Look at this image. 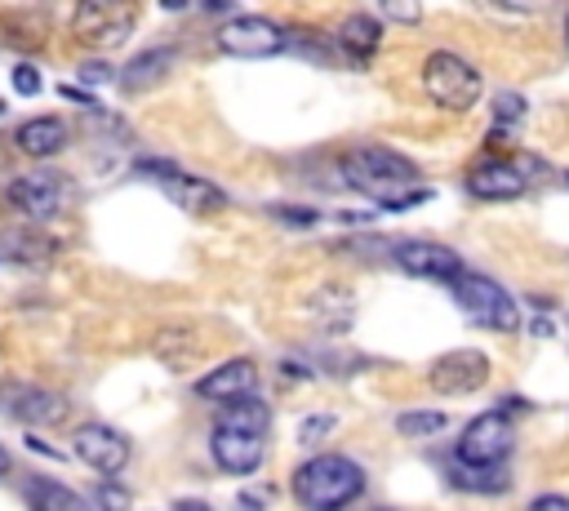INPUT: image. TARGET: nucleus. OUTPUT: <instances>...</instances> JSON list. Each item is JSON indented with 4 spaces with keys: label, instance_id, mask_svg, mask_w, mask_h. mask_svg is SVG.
<instances>
[{
    "label": "nucleus",
    "instance_id": "obj_17",
    "mask_svg": "<svg viewBox=\"0 0 569 511\" xmlns=\"http://www.w3.org/2000/svg\"><path fill=\"white\" fill-rule=\"evenodd\" d=\"M67 138H71L67 120H58V116H31V120L18 124L13 147L22 156H31V160H49V156H58L67 147Z\"/></svg>",
    "mask_w": 569,
    "mask_h": 511
},
{
    "label": "nucleus",
    "instance_id": "obj_32",
    "mask_svg": "<svg viewBox=\"0 0 569 511\" xmlns=\"http://www.w3.org/2000/svg\"><path fill=\"white\" fill-rule=\"evenodd\" d=\"M276 218H284V222H302V227H311L316 222V209H271Z\"/></svg>",
    "mask_w": 569,
    "mask_h": 511
},
{
    "label": "nucleus",
    "instance_id": "obj_33",
    "mask_svg": "<svg viewBox=\"0 0 569 511\" xmlns=\"http://www.w3.org/2000/svg\"><path fill=\"white\" fill-rule=\"evenodd\" d=\"M173 511H209V502H200V498H178Z\"/></svg>",
    "mask_w": 569,
    "mask_h": 511
},
{
    "label": "nucleus",
    "instance_id": "obj_37",
    "mask_svg": "<svg viewBox=\"0 0 569 511\" xmlns=\"http://www.w3.org/2000/svg\"><path fill=\"white\" fill-rule=\"evenodd\" d=\"M565 36H569V22H565Z\"/></svg>",
    "mask_w": 569,
    "mask_h": 511
},
{
    "label": "nucleus",
    "instance_id": "obj_12",
    "mask_svg": "<svg viewBox=\"0 0 569 511\" xmlns=\"http://www.w3.org/2000/svg\"><path fill=\"white\" fill-rule=\"evenodd\" d=\"M431 391L440 395H471L489 382V355L476 351V347H458V351H445L436 364H431Z\"/></svg>",
    "mask_w": 569,
    "mask_h": 511
},
{
    "label": "nucleus",
    "instance_id": "obj_10",
    "mask_svg": "<svg viewBox=\"0 0 569 511\" xmlns=\"http://www.w3.org/2000/svg\"><path fill=\"white\" fill-rule=\"evenodd\" d=\"M222 53L231 58H271L280 49H289V31L262 13H236L222 31H218Z\"/></svg>",
    "mask_w": 569,
    "mask_h": 511
},
{
    "label": "nucleus",
    "instance_id": "obj_7",
    "mask_svg": "<svg viewBox=\"0 0 569 511\" xmlns=\"http://www.w3.org/2000/svg\"><path fill=\"white\" fill-rule=\"evenodd\" d=\"M133 22H138V9L133 4H120V0H84L71 13V36L80 44H89V49H116L133 31Z\"/></svg>",
    "mask_w": 569,
    "mask_h": 511
},
{
    "label": "nucleus",
    "instance_id": "obj_36",
    "mask_svg": "<svg viewBox=\"0 0 569 511\" xmlns=\"http://www.w3.org/2000/svg\"><path fill=\"white\" fill-rule=\"evenodd\" d=\"M373 511H391V507H373Z\"/></svg>",
    "mask_w": 569,
    "mask_h": 511
},
{
    "label": "nucleus",
    "instance_id": "obj_29",
    "mask_svg": "<svg viewBox=\"0 0 569 511\" xmlns=\"http://www.w3.org/2000/svg\"><path fill=\"white\" fill-rule=\"evenodd\" d=\"M329 427H333V418H329V413H316V418H307V422L298 427V440H302V444H316V440L329 435Z\"/></svg>",
    "mask_w": 569,
    "mask_h": 511
},
{
    "label": "nucleus",
    "instance_id": "obj_21",
    "mask_svg": "<svg viewBox=\"0 0 569 511\" xmlns=\"http://www.w3.org/2000/svg\"><path fill=\"white\" fill-rule=\"evenodd\" d=\"M218 427H222V431H244V435H267V427H271V409H267V400L249 395V400L222 404Z\"/></svg>",
    "mask_w": 569,
    "mask_h": 511
},
{
    "label": "nucleus",
    "instance_id": "obj_14",
    "mask_svg": "<svg viewBox=\"0 0 569 511\" xmlns=\"http://www.w3.org/2000/svg\"><path fill=\"white\" fill-rule=\"evenodd\" d=\"M258 391V364L236 355V360H222L218 369H209L204 378H196V395L200 400H213V404H236V400H249Z\"/></svg>",
    "mask_w": 569,
    "mask_h": 511
},
{
    "label": "nucleus",
    "instance_id": "obj_2",
    "mask_svg": "<svg viewBox=\"0 0 569 511\" xmlns=\"http://www.w3.org/2000/svg\"><path fill=\"white\" fill-rule=\"evenodd\" d=\"M365 493V471L347 453H316L293 471V498L307 511H342Z\"/></svg>",
    "mask_w": 569,
    "mask_h": 511
},
{
    "label": "nucleus",
    "instance_id": "obj_26",
    "mask_svg": "<svg viewBox=\"0 0 569 511\" xmlns=\"http://www.w3.org/2000/svg\"><path fill=\"white\" fill-rule=\"evenodd\" d=\"M378 13H382V18H396V22H418V18H422V4H413V0H409V4H405V0H382Z\"/></svg>",
    "mask_w": 569,
    "mask_h": 511
},
{
    "label": "nucleus",
    "instance_id": "obj_38",
    "mask_svg": "<svg viewBox=\"0 0 569 511\" xmlns=\"http://www.w3.org/2000/svg\"><path fill=\"white\" fill-rule=\"evenodd\" d=\"M0 111H4V102H0Z\"/></svg>",
    "mask_w": 569,
    "mask_h": 511
},
{
    "label": "nucleus",
    "instance_id": "obj_28",
    "mask_svg": "<svg viewBox=\"0 0 569 511\" xmlns=\"http://www.w3.org/2000/svg\"><path fill=\"white\" fill-rule=\"evenodd\" d=\"M493 116H498L502 124H507V120H520V116H525V98H520V93H498V98H493Z\"/></svg>",
    "mask_w": 569,
    "mask_h": 511
},
{
    "label": "nucleus",
    "instance_id": "obj_1",
    "mask_svg": "<svg viewBox=\"0 0 569 511\" xmlns=\"http://www.w3.org/2000/svg\"><path fill=\"white\" fill-rule=\"evenodd\" d=\"M342 178L351 191L369 196L382 209H405L427 196V191H413V182H418L413 160H405L391 147H351L342 156Z\"/></svg>",
    "mask_w": 569,
    "mask_h": 511
},
{
    "label": "nucleus",
    "instance_id": "obj_5",
    "mask_svg": "<svg viewBox=\"0 0 569 511\" xmlns=\"http://www.w3.org/2000/svg\"><path fill=\"white\" fill-rule=\"evenodd\" d=\"M138 173H151V182H160L164 196H169L178 209L196 213V218H213V213L227 209V191H222V187H213L209 178L182 173V169L169 164V160H138Z\"/></svg>",
    "mask_w": 569,
    "mask_h": 511
},
{
    "label": "nucleus",
    "instance_id": "obj_4",
    "mask_svg": "<svg viewBox=\"0 0 569 511\" xmlns=\"http://www.w3.org/2000/svg\"><path fill=\"white\" fill-rule=\"evenodd\" d=\"M453 298H458V307H462L476 324H485V329H498V333H516V329H520V307H516V298H511L493 275L462 271V275L453 280Z\"/></svg>",
    "mask_w": 569,
    "mask_h": 511
},
{
    "label": "nucleus",
    "instance_id": "obj_6",
    "mask_svg": "<svg viewBox=\"0 0 569 511\" xmlns=\"http://www.w3.org/2000/svg\"><path fill=\"white\" fill-rule=\"evenodd\" d=\"M511 444H516V422L502 409H489V413H480V418H471L462 427L453 458L471 462V467H502Z\"/></svg>",
    "mask_w": 569,
    "mask_h": 511
},
{
    "label": "nucleus",
    "instance_id": "obj_15",
    "mask_svg": "<svg viewBox=\"0 0 569 511\" xmlns=\"http://www.w3.org/2000/svg\"><path fill=\"white\" fill-rule=\"evenodd\" d=\"M467 191L476 200H516V196L529 191V178H525V169L516 160H498L493 156V160H480L467 173Z\"/></svg>",
    "mask_w": 569,
    "mask_h": 511
},
{
    "label": "nucleus",
    "instance_id": "obj_34",
    "mask_svg": "<svg viewBox=\"0 0 569 511\" xmlns=\"http://www.w3.org/2000/svg\"><path fill=\"white\" fill-rule=\"evenodd\" d=\"M9 467H13V462H9V453L0 449V475H9Z\"/></svg>",
    "mask_w": 569,
    "mask_h": 511
},
{
    "label": "nucleus",
    "instance_id": "obj_27",
    "mask_svg": "<svg viewBox=\"0 0 569 511\" xmlns=\"http://www.w3.org/2000/svg\"><path fill=\"white\" fill-rule=\"evenodd\" d=\"M13 89H18L22 98H36V93H40V71H36L31 62H18V67H13Z\"/></svg>",
    "mask_w": 569,
    "mask_h": 511
},
{
    "label": "nucleus",
    "instance_id": "obj_24",
    "mask_svg": "<svg viewBox=\"0 0 569 511\" xmlns=\"http://www.w3.org/2000/svg\"><path fill=\"white\" fill-rule=\"evenodd\" d=\"M396 427H400L405 435L422 440V435H436L440 427H449V418H445V413H436V409H409V413H400V418H396Z\"/></svg>",
    "mask_w": 569,
    "mask_h": 511
},
{
    "label": "nucleus",
    "instance_id": "obj_22",
    "mask_svg": "<svg viewBox=\"0 0 569 511\" xmlns=\"http://www.w3.org/2000/svg\"><path fill=\"white\" fill-rule=\"evenodd\" d=\"M27 502H31V511H84V498H76L67 484H58V480H31L27 484Z\"/></svg>",
    "mask_w": 569,
    "mask_h": 511
},
{
    "label": "nucleus",
    "instance_id": "obj_18",
    "mask_svg": "<svg viewBox=\"0 0 569 511\" xmlns=\"http://www.w3.org/2000/svg\"><path fill=\"white\" fill-rule=\"evenodd\" d=\"M173 58H178L173 44H164V49H142V53H133V58L120 67L116 84H120L124 93H142V89H151V84H160V80L169 76Z\"/></svg>",
    "mask_w": 569,
    "mask_h": 511
},
{
    "label": "nucleus",
    "instance_id": "obj_35",
    "mask_svg": "<svg viewBox=\"0 0 569 511\" xmlns=\"http://www.w3.org/2000/svg\"><path fill=\"white\" fill-rule=\"evenodd\" d=\"M0 44H4V22H0Z\"/></svg>",
    "mask_w": 569,
    "mask_h": 511
},
{
    "label": "nucleus",
    "instance_id": "obj_16",
    "mask_svg": "<svg viewBox=\"0 0 569 511\" xmlns=\"http://www.w3.org/2000/svg\"><path fill=\"white\" fill-rule=\"evenodd\" d=\"M209 453H213V462H218L227 475H253V471L262 467L267 435H244V431H222V427H213Z\"/></svg>",
    "mask_w": 569,
    "mask_h": 511
},
{
    "label": "nucleus",
    "instance_id": "obj_11",
    "mask_svg": "<svg viewBox=\"0 0 569 511\" xmlns=\"http://www.w3.org/2000/svg\"><path fill=\"white\" fill-rule=\"evenodd\" d=\"M391 262H396L405 275L440 280V284H453V280L467 271L462 258H458V249L436 244V240H400V244H391Z\"/></svg>",
    "mask_w": 569,
    "mask_h": 511
},
{
    "label": "nucleus",
    "instance_id": "obj_3",
    "mask_svg": "<svg viewBox=\"0 0 569 511\" xmlns=\"http://www.w3.org/2000/svg\"><path fill=\"white\" fill-rule=\"evenodd\" d=\"M422 89H427V98H431L436 107H445V111H467V107H476V98H480V71H476L462 53L436 49V53L422 62Z\"/></svg>",
    "mask_w": 569,
    "mask_h": 511
},
{
    "label": "nucleus",
    "instance_id": "obj_25",
    "mask_svg": "<svg viewBox=\"0 0 569 511\" xmlns=\"http://www.w3.org/2000/svg\"><path fill=\"white\" fill-rule=\"evenodd\" d=\"M93 502H98L102 511H129V489H120L116 480H102V484L93 489Z\"/></svg>",
    "mask_w": 569,
    "mask_h": 511
},
{
    "label": "nucleus",
    "instance_id": "obj_8",
    "mask_svg": "<svg viewBox=\"0 0 569 511\" xmlns=\"http://www.w3.org/2000/svg\"><path fill=\"white\" fill-rule=\"evenodd\" d=\"M4 196H9V204H13L27 222H49V218H58V213L67 209V200H71V182H67V173L36 169V173L13 178Z\"/></svg>",
    "mask_w": 569,
    "mask_h": 511
},
{
    "label": "nucleus",
    "instance_id": "obj_31",
    "mask_svg": "<svg viewBox=\"0 0 569 511\" xmlns=\"http://www.w3.org/2000/svg\"><path fill=\"white\" fill-rule=\"evenodd\" d=\"M525 511H569V498H565V493H542V498H533Z\"/></svg>",
    "mask_w": 569,
    "mask_h": 511
},
{
    "label": "nucleus",
    "instance_id": "obj_30",
    "mask_svg": "<svg viewBox=\"0 0 569 511\" xmlns=\"http://www.w3.org/2000/svg\"><path fill=\"white\" fill-rule=\"evenodd\" d=\"M111 71H116V67H107L102 58H89V62H80V80H84V84H107V80H116Z\"/></svg>",
    "mask_w": 569,
    "mask_h": 511
},
{
    "label": "nucleus",
    "instance_id": "obj_20",
    "mask_svg": "<svg viewBox=\"0 0 569 511\" xmlns=\"http://www.w3.org/2000/svg\"><path fill=\"white\" fill-rule=\"evenodd\" d=\"M338 49H347L356 62H365L373 49H378V40H382V22L373 18V13H351V18H342V27H338Z\"/></svg>",
    "mask_w": 569,
    "mask_h": 511
},
{
    "label": "nucleus",
    "instance_id": "obj_13",
    "mask_svg": "<svg viewBox=\"0 0 569 511\" xmlns=\"http://www.w3.org/2000/svg\"><path fill=\"white\" fill-rule=\"evenodd\" d=\"M0 400H4V409H9L13 418H22V422H31V427H58V422L71 413V404H67L62 391L36 387V382H9V387L0 391Z\"/></svg>",
    "mask_w": 569,
    "mask_h": 511
},
{
    "label": "nucleus",
    "instance_id": "obj_39",
    "mask_svg": "<svg viewBox=\"0 0 569 511\" xmlns=\"http://www.w3.org/2000/svg\"><path fill=\"white\" fill-rule=\"evenodd\" d=\"M565 182H569V173H565Z\"/></svg>",
    "mask_w": 569,
    "mask_h": 511
},
{
    "label": "nucleus",
    "instance_id": "obj_9",
    "mask_svg": "<svg viewBox=\"0 0 569 511\" xmlns=\"http://www.w3.org/2000/svg\"><path fill=\"white\" fill-rule=\"evenodd\" d=\"M71 453H76V462H84L98 480H116V475L129 467V440H124L116 427H107V422H84V427H76Z\"/></svg>",
    "mask_w": 569,
    "mask_h": 511
},
{
    "label": "nucleus",
    "instance_id": "obj_23",
    "mask_svg": "<svg viewBox=\"0 0 569 511\" xmlns=\"http://www.w3.org/2000/svg\"><path fill=\"white\" fill-rule=\"evenodd\" d=\"M449 480L458 489H476V493H498L507 484V471L502 467H471V462H449Z\"/></svg>",
    "mask_w": 569,
    "mask_h": 511
},
{
    "label": "nucleus",
    "instance_id": "obj_19",
    "mask_svg": "<svg viewBox=\"0 0 569 511\" xmlns=\"http://www.w3.org/2000/svg\"><path fill=\"white\" fill-rule=\"evenodd\" d=\"M0 253L18 258V262H44L58 253V244L36 222H9V227H0Z\"/></svg>",
    "mask_w": 569,
    "mask_h": 511
}]
</instances>
